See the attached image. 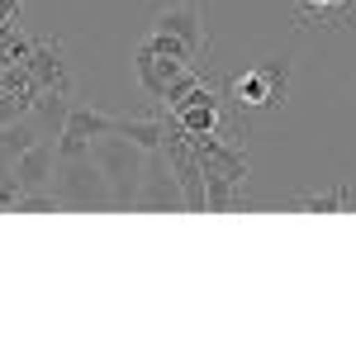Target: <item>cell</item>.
Segmentation results:
<instances>
[{"instance_id":"1","label":"cell","mask_w":356,"mask_h":356,"mask_svg":"<svg viewBox=\"0 0 356 356\" xmlns=\"http://www.w3.org/2000/svg\"><path fill=\"white\" fill-rule=\"evenodd\" d=\"M90 157L100 162V171L110 176V191H114V209H138V191H143V171H147V152L138 147L134 138L124 134H105Z\"/></svg>"},{"instance_id":"2","label":"cell","mask_w":356,"mask_h":356,"mask_svg":"<svg viewBox=\"0 0 356 356\" xmlns=\"http://www.w3.org/2000/svg\"><path fill=\"white\" fill-rule=\"evenodd\" d=\"M48 191L62 200V209H114L110 176L100 171V162L90 152L86 157H57V171H53Z\"/></svg>"},{"instance_id":"3","label":"cell","mask_w":356,"mask_h":356,"mask_svg":"<svg viewBox=\"0 0 356 356\" xmlns=\"http://www.w3.org/2000/svg\"><path fill=\"white\" fill-rule=\"evenodd\" d=\"M228 95H233L238 110H280L285 95H290V57H280V62H257L252 72L233 76Z\"/></svg>"},{"instance_id":"4","label":"cell","mask_w":356,"mask_h":356,"mask_svg":"<svg viewBox=\"0 0 356 356\" xmlns=\"http://www.w3.org/2000/svg\"><path fill=\"white\" fill-rule=\"evenodd\" d=\"M119 129V119L105 110H90V105H72L67 114V129L57 134V157H86L105 134Z\"/></svg>"},{"instance_id":"5","label":"cell","mask_w":356,"mask_h":356,"mask_svg":"<svg viewBox=\"0 0 356 356\" xmlns=\"http://www.w3.org/2000/svg\"><path fill=\"white\" fill-rule=\"evenodd\" d=\"M138 209H186V191L181 176L171 171L166 152H147V171H143V191H138Z\"/></svg>"},{"instance_id":"6","label":"cell","mask_w":356,"mask_h":356,"mask_svg":"<svg viewBox=\"0 0 356 356\" xmlns=\"http://www.w3.org/2000/svg\"><path fill=\"white\" fill-rule=\"evenodd\" d=\"M162 33H176V38H186L195 53H209V33H204V15H200V5L191 0H176V5H162L157 10V24Z\"/></svg>"},{"instance_id":"7","label":"cell","mask_w":356,"mask_h":356,"mask_svg":"<svg viewBox=\"0 0 356 356\" xmlns=\"http://www.w3.org/2000/svg\"><path fill=\"white\" fill-rule=\"evenodd\" d=\"M53 171H57V143L53 138H38L24 157L15 162V181H19L24 195H38V191L53 186Z\"/></svg>"},{"instance_id":"8","label":"cell","mask_w":356,"mask_h":356,"mask_svg":"<svg viewBox=\"0 0 356 356\" xmlns=\"http://www.w3.org/2000/svg\"><path fill=\"white\" fill-rule=\"evenodd\" d=\"M134 72H138V86L147 90V100H157L162 105V95H166V86L176 81L181 72H186V62H176V57H162V53H152L147 43L134 53Z\"/></svg>"},{"instance_id":"9","label":"cell","mask_w":356,"mask_h":356,"mask_svg":"<svg viewBox=\"0 0 356 356\" xmlns=\"http://www.w3.org/2000/svg\"><path fill=\"white\" fill-rule=\"evenodd\" d=\"M29 72L38 76V90H72V72H67V53L57 38H38L29 53Z\"/></svg>"},{"instance_id":"10","label":"cell","mask_w":356,"mask_h":356,"mask_svg":"<svg viewBox=\"0 0 356 356\" xmlns=\"http://www.w3.org/2000/svg\"><path fill=\"white\" fill-rule=\"evenodd\" d=\"M67 114H72V100H67V90H38L33 95V110H29V119L38 124V134L53 138L67 129Z\"/></svg>"},{"instance_id":"11","label":"cell","mask_w":356,"mask_h":356,"mask_svg":"<svg viewBox=\"0 0 356 356\" xmlns=\"http://www.w3.org/2000/svg\"><path fill=\"white\" fill-rule=\"evenodd\" d=\"M114 134L134 138V143H138V147H143V152H157V147H162V143H166V124H162V119H129V114H124Z\"/></svg>"},{"instance_id":"12","label":"cell","mask_w":356,"mask_h":356,"mask_svg":"<svg viewBox=\"0 0 356 356\" xmlns=\"http://www.w3.org/2000/svg\"><path fill=\"white\" fill-rule=\"evenodd\" d=\"M356 204V191L352 186H337V191H323V195H304L300 209H309V214H337V209H352Z\"/></svg>"},{"instance_id":"13","label":"cell","mask_w":356,"mask_h":356,"mask_svg":"<svg viewBox=\"0 0 356 356\" xmlns=\"http://www.w3.org/2000/svg\"><path fill=\"white\" fill-rule=\"evenodd\" d=\"M147 48H152V53H162V57H176V62H186V67H195V57H200L191 43H186V38H176V33H162V29H152Z\"/></svg>"},{"instance_id":"14","label":"cell","mask_w":356,"mask_h":356,"mask_svg":"<svg viewBox=\"0 0 356 356\" xmlns=\"http://www.w3.org/2000/svg\"><path fill=\"white\" fill-rule=\"evenodd\" d=\"M200 81H204V76H200L195 67H186V72H181L176 81L166 86V95H162V110H181V105H186V95H191V90H195Z\"/></svg>"},{"instance_id":"15","label":"cell","mask_w":356,"mask_h":356,"mask_svg":"<svg viewBox=\"0 0 356 356\" xmlns=\"http://www.w3.org/2000/svg\"><path fill=\"white\" fill-rule=\"evenodd\" d=\"M33 110V100L24 95H10V90H0V124H15V119H24Z\"/></svg>"},{"instance_id":"16","label":"cell","mask_w":356,"mask_h":356,"mask_svg":"<svg viewBox=\"0 0 356 356\" xmlns=\"http://www.w3.org/2000/svg\"><path fill=\"white\" fill-rule=\"evenodd\" d=\"M332 10V0H300V19L304 24H323Z\"/></svg>"}]
</instances>
